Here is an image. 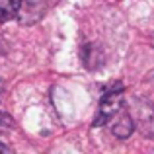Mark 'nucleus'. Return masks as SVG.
<instances>
[{
	"mask_svg": "<svg viewBox=\"0 0 154 154\" xmlns=\"http://www.w3.org/2000/svg\"><path fill=\"white\" fill-rule=\"evenodd\" d=\"M82 60H84V64H86L88 68H98V66H102L103 64V53L102 49H100V45H92V43H88V45H84V49H82Z\"/></svg>",
	"mask_w": 154,
	"mask_h": 154,
	"instance_id": "20e7f679",
	"label": "nucleus"
},
{
	"mask_svg": "<svg viewBox=\"0 0 154 154\" xmlns=\"http://www.w3.org/2000/svg\"><path fill=\"white\" fill-rule=\"evenodd\" d=\"M123 109V88H115V90L107 92L102 98L98 107V113L94 117V127H102V125L113 121V117Z\"/></svg>",
	"mask_w": 154,
	"mask_h": 154,
	"instance_id": "f03ea898",
	"label": "nucleus"
},
{
	"mask_svg": "<svg viewBox=\"0 0 154 154\" xmlns=\"http://www.w3.org/2000/svg\"><path fill=\"white\" fill-rule=\"evenodd\" d=\"M2 92H4V84H2V80H0V96H2Z\"/></svg>",
	"mask_w": 154,
	"mask_h": 154,
	"instance_id": "6e6552de",
	"label": "nucleus"
},
{
	"mask_svg": "<svg viewBox=\"0 0 154 154\" xmlns=\"http://www.w3.org/2000/svg\"><path fill=\"white\" fill-rule=\"evenodd\" d=\"M129 115L133 119V125L148 139H154V105L146 100H131L129 103Z\"/></svg>",
	"mask_w": 154,
	"mask_h": 154,
	"instance_id": "f257e3e1",
	"label": "nucleus"
},
{
	"mask_svg": "<svg viewBox=\"0 0 154 154\" xmlns=\"http://www.w3.org/2000/svg\"><path fill=\"white\" fill-rule=\"evenodd\" d=\"M23 0H0V23H6L20 14Z\"/></svg>",
	"mask_w": 154,
	"mask_h": 154,
	"instance_id": "39448f33",
	"label": "nucleus"
},
{
	"mask_svg": "<svg viewBox=\"0 0 154 154\" xmlns=\"http://www.w3.org/2000/svg\"><path fill=\"white\" fill-rule=\"evenodd\" d=\"M113 119H115V123L111 125V133L121 140L129 139V137L133 135V131H135V125H133V119H131V115H129V111L127 109H125V111H119Z\"/></svg>",
	"mask_w": 154,
	"mask_h": 154,
	"instance_id": "7ed1b4c3",
	"label": "nucleus"
},
{
	"mask_svg": "<svg viewBox=\"0 0 154 154\" xmlns=\"http://www.w3.org/2000/svg\"><path fill=\"white\" fill-rule=\"evenodd\" d=\"M0 152H10V146H6L2 140H0Z\"/></svg>",
	"mask_w": 154,
	"mask_h": 154,
	"instance_id": "0eeeda50",
	"label": "nucleus"
},
{
	"mask_svg": "<svg viewBox=\"0 0 154 154\" xmlns=\"http://www.w3.org/2000/svg\"><path fill=\"white\" fill-rule=\"evenodd\" d=\"M0 129H2V131L14 129V119H12L8 113H4V111H0Z\"/></svg>",
	"mask_w": 154,
	"mask_h": 154,
	"instance_id": "423d86ee",
	"label": "nucleus"
}]
</instances>
